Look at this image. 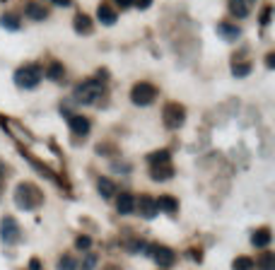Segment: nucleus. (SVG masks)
Listing matches in <instances>:
<instances>
[{
    "mask_svg": "<svg viewBox=\"0 0 275 270\" xmlns=\"http://www.w3.org/2000/svg\"><path fill=\"white\" fill-rule=\"evenodd\" d=\"M15 203H17L20 210H36V207L44 203V193H41V188L36 184L24 181V184H20L17 191H15Z\"/></svg>",
    "mask_w": 275,
    "mask_h": 270,
    "instance_id": "obj_1",
    "label": "nucleus"
},
{
    "mask_svg": "<svg viewBox=\"0 0 275 270\" xmlns=\"http://www.w3.org/2000/svg\"><path fill=\"white\" fill-rule=\"evenodd\" d=\"M41 77H44L41 65L29 63V65H22V68L15 73V85L20 87V89H34V87L41 82Z\"/></svg>",
    "mask_w": 275,
    "mask_h": 270,
    "instance_id": "obj_2",
    "label": "nucleus"
},
{
    "mask_svg": "<svg viewBox=\"0 0 275 270\" xmlns=\"http://www.w3.org/2000/svg\"><path fill=\"white\" fill-rule=\"evenodd\" d=\"M101 92H104V87H101L99 80H85V82H80V85L75 87V101H80V104H92V101H97V97H99Z\"/></svg>",
    "mask_w": 275,
    "mask_h": 270,
    "instance_id": "obj_3",
    "label": "nucleus"
},
{
    "mask_svg": "<svg viewBox=\"0 0 275 270\" xmlns=\"http://www.w3.org/2000/svg\"><path fill=\"white\" fill-rule=\"evenodd\" d=\"M154 99H157V87L154 85H150V82H138V85H133L131 101L135 106H150V104H154Z\"/></svg>",
    "mask_w": 275,
    "mask_h": 270,
    "instance_id": "obj_4",
    "label": "nucleus"
},
{
    "mask_svg": "<svg viewBox=\"0 0 275 270\" xmlns=\"http://www.w3.org/2000/svg\"><path fill=\"white\" fill-rule=\"evenodd\" d=\"M162 119H164V126L169 130H179L184 126V121H186V109L181 104H176V101H169L164 111H162Z\"/></svg>",
    "mask_w": 275,
    "mask_h": 270,
    "instance_id": "obj_5",
    "label": "nucleus"
},
{
    "mask_svg": "<svg viewBox=\"0 0 275 270\" xmlns=\"http://www.w3.org/2000/svg\"><path fill=\"white\" fill-rule=\"evenodd\" d=\"M145 253H150L159 268H172L174 260H176V253L169 249V246H147Z\"/></svg>",
    "mask_w": 275,
    "mask_h": 270,
    "instance_id": "obj_6",
    "label": "nucleus"
},
{
    "mask_svg": "<svg viewBox=\"0 0 275 270\" xmlns=\"http://www.w3.org/2000/svg\"><path fill=\"white\" fill-rule=\"evenodd\" d=\"M0 237L5 244H17L20 237H22V232H20V225H17V220L15 217H3V222H0Z\"/></svg>",
    "mask_w": 275,
    "mask_h": 270,
    "instance_id": "obj_7",
    "label": "nucleus"
},
{
    "mask_svg": "<svg viewBox=\"0 0 275 270\" xmlns=\"http://www.w3.org/2000/svg\"><path fill=\"white\" fill-rule=\"evenodd\" d=\"M68 126H70V133H73L75 138H87L89 128H92L89 119H85V116H70V119H68Z\"/></svg>",
    "mask_w": 275,
    "mask_h": 270,
    "instance_id": "obj_8",
    "label": "nucleus"
},
{
    "mask_svg": "<svg viewBox=\"0 0 275 270\" xmlns=\"http://www.w3.org/2000/svg\"><path fill=\"white\" fill-rule=\"evenodd\" d=\"M135 207H138V212L145 217V220H154L157 217V203H154V198H150V195H140L138 200H135Z\"/></svg>",
    "mask_w": 275,
    "mask_h": 270,
    "instance_id": "obj_9",
    "label": "nucleus"
},
{
    "mask_svg": "<svg viewBox=\"0 0 275 270\" xmlns=\"http://www.w3.org/2000/svg\"><path fill=\"white\" fill-rule=\"evenodd\" d=\"M150 176H152V181H169V179L174 176V167L169 162L154 164V167H150Z\"/></svg>",
    "mask_w": 275,
    "mask_h": 270,
    "instance_id": "obj_10",
    "label": "nucleus"
},
{
    "mask_svg": "<svg viewBox=\"0 0 275 270\" xmlns=\"http://www.w3.org/2000/svg\"><path fill=\"white\" fill-rule=\"evenodd\" d=\"M270 241H273V234H270V229H268V227L256 229V232L251 234V244L256 246V249H268V246H270Z\"/></svg>",
    "mask_w": 275,
    "mask_h": 270,
    "instance_id": "obj_11",
    "label": "nucleus"
},
{
    "mask_svg": "<svg viewBox=\"0 0 275 270\" xmlns=\"http://www.w3.org/2000/svg\"><path fill=\"white\" fill-rule=\"evenodd\" d=\"M217 34H220L225 41H237L242 36V29L237 24H230V22H220L217 24Z\"/></svg>",
    "mask_w": 275,
    "mask_h": 270,
    "instance_id": "obj_12",
    "label": "nucleus"
},
{
    "mask_svg": "<svg viewBox=\"0 0 275 270\" xmlns=\"http://www.w3.org/2000/svg\"><path fill=\"white\" fill-rule=\"evenodd\" d=\"M154 203H157V210H162L167 215H176V210H179V200L174 195H159Z\"/></svg>",
    "mask_w": 275,
    "mask_h": 270,
    "instance_id": "obj_13",
    "label": "nucleus"
},
{
    "mask_svg": "<svg viewBox=\"0 0 275 270\" xmlns=\"http://www.w3.org/2000/svg\"><path fill=\"white\" fill-rule=\"evenodd\" d=\"M253 0H230V12L234 17H249V10H251Z\"/></svg>",
    "mask_w": 275,
    "mask_h": 270,
    "instance_id": "obj_14",
    "label": "nucleus"
},
{
    "mask_svg": "<svg viewBox=\"0 0 275 270\" xmlns=\"http://www.w3.org/2000/svg\"><path fill=\"white\" fill-rule=\"evenodd\" d=\"M73 29L77 34H82V36H87V34H92V20H89L85 12H80V15H75V20H73Z\"/></svg>",
    "mask_w": 275,
    "mask_h": 270,
    "instance_id": "obj_15",
    "label": "nucleus"
},
{
    "mask_svg": "<svg viewBox=\"0 0 275 270\" xmlns=\"http://www.w3.org/2000/svg\"><path fill=\"white\" fill-rule=\"evenodd\" d=\"M116 207H119L121 215H131L133 210H135V198L131 193H121L116 198Z\"/></svg>",
    "mask_w": 275,
    "mask_h": 270,
    "instance_id": "obj_16",
    "label": "nucleus"
},
{
    "mask_svg": "<svg viewBox=\"0 0 275 270\" xmlns=\"http://www.w3.org/2000/svg\"><path fill=\"white\" fill-rule=\"evenodd\" d=\"M46 77H48L51 82H63V80H66V68H63V63L53 61V63L46 68Z\"/></svg>",
    "mask_w": 275,
    "mask_h": 270,
    "instance_id": "obj_17",
    "label": "nucleus"
},
{
    "mask_svg": "<svg viewBox=\"0 0 275 270\" xmlns=\"http://www.w3.org/2000/svg\"><path fill=\"white\" fill-rule=\"evenodd\" d=\"M97 20H99L101 24L111 27V24H116V12L111 10L109 5H99V8H97Z\"/></svg>",
    "mask_w": 275,
    "mask_h": 270,
    "instance_id": "obj_18",
    "label": "nucleus"
},
{
    "mask_svg": "<svg viewBox=\"0 0 275 270\" xmlns=\"http://www.w3.org/2000/svg\"><path fill=\"white\" fill-rule=\"evenodd\" d=\"M24 12H27V17H32V20H46V17H48V10H46L44 5H39V3H29Z\"/></svg>",
    "mask_w": 275,
    "mask_h": 270,
    "instance_id": "obj_19",
    "label": "nucleus"
},
{
    "mask_svg": "<svg viewBox=\"0 0 275 270\" xmlns=\"http://www.w3.org/2000/svg\"><path fill=\"white\" fill-rule=\"evenodd\" d=\"M97 188H99L101 198H114V193H116V186H114V181H111V179H104V176L97 181Z\"/></svg>",
    "mask_w": 275,
    "mask_h": 270,
    "instance_id": "obj_20",
    "label": "nucleus"
},
{
    "mask_svg": "<svg viewBox=\"0 0 275 270\" xmlns=\"http://www.w3.org/2000/svg\"><path fill=\"white\" fill-rule=\"evenodd\" d=\"M0 27L8 29V32H17L20 29V17L17 15H3L0 17Z\"/></svg>",
    "mask_w": 275,
    "mask_h": 270,
    "instance_id": "obj_21",
    "label": "nucleus"
},
{
    "mask_svg": "<svg viewBox=\"0 0 275 270\" xmlns=\"http://www.w3.org/2000/svg\"><path fill=\"white\" fill-rule=\"evenodd\" d=\"M167 162H169V152L167 150H157L152 154H147V164L150 167H154V164H167Z\"/></svg>",
    "mask_w": 275,
    "mask_h": 270,
    "instance_id": "obj_22",
    "label": "nucleus"
},
{
    "mask_svg": "<svg viewBox=\"0 0 275 270\" xmlns=\"http://www.w3.org/2000/svg\"><path fill=\"white\" fill-rule=\"evenodd\" d=\"M258 268L261 270H275V256L270 251H265L263 256L258 258Z\"/></svg>",
    "mask_w": 275,
    "mask_h": 270,
    "instance_id": "obj_23",
    "label": "nucleus"
},
{
    "mask_svg": "<svg viewBox=\"0 0 275 270\" xmlns=\"http://www.w3.org/2000/svg\"><path fill=\"white\" fill-rule=\"evenodd\" d=\"M232 73L237 77H246L251 73V63H249V61H246V63H232Z\"/></svg>",
    "mask_w": 275,
    "mask_h": 270,
    "instance_id": "obj_24",
    "label": "nucleus"
},
{
    "mask_svg": "<svg viewBox=\"0 0 275 270\" xmlns=\"http://www.w3.org/2000/svg\"><path fill=\"white\" fill-rule=\"evenodd\" d=\"M232 268H234V270H251L253 268V260L249 258V256H239V258L232 263Z\"/></svg>",
    "mask_w": 275,
    "mask_h": 270,
    "instance_id": "obj_25",
    "label": "nucleus"
},
{
    "mask_svg": "<svg viewBox=\"0 0 275 270\" xmlns=\"http://www.w3.org/2000/svg\"><path fill=\"white\" fill-rule=\"evenodd\" d=\"M58 270H77V260L73 258V256H63V258L58 260V265H56Z\"/></svg>",
    "mask_w": 275,
    "mask_h": 270,
    "instance_id": "obj_26",
    "label": "nucleus"
},
{
    "mask_svg": "<svg viewBox=\"0 0 275 270\" xmlns=\"http://www.w3.org/2000/svg\"><path fill=\"white\" fill-rule=\"evenodd\" d=\"M94 268H97V256L89 253V256H85V260H82V270H94Z\"/></svg>",
    "mask_w": 275,
    "mask_h": 270,
    "instance_id": "obj_27",
    "label": "nucleus"
},
{
    "mask_svg": "<svg viewBox=\"0 0 275 270\" xmlns=\"http://www.w3.org/2000/svg\"><path fill=\"white\" fill-rule=\"evenodd\" d=\"M75 246H77V249H80V251H87L89 246H92V239H89V237H77Z\"/></svg>",
    "mask_w": 275,
    "mask_h": 270,
    "instance_id": "obj_28",
    "label": "nucleus"
},
{
    "mask_svg": "<svg viewBox=\"0 0 275 270\" xmlns=\"http://www.w3.org/2000/svg\"><path fill=\"white\" fill-rule=\"evenodd\" d=\"M270 15H273V8H270V5H265L263 12H261V24H263V27L270 22Z\"/></svg>",
    "mask_w": 275,
    "mask_h": 270,
    "instance_id": "obj_29",
    "label": "nucleus"
},
{
    "mask_svg": "<svg viewBox=\"0 0 275 270\" xmlns=\"http://www.w3.org/2000/svg\"><path fill=\"white\" fill-rule=\"evenodd\" d=\"M133 5H135L138 10H147V8L152 5V0H133Z\"/></svg>",
    "mask_w": 275,
    "mask_h": 270,
    "instance_id": "obj_30",
    "label": "nucleus"
},
{
    "mask_svg": "<svg viewBox=\"0 0 275 270\" xmlns=\"http://www.w3.org/2000/svg\"><path fill=\"white\" fill-rule=\"evenodd\" d=\"M51 3L58 5V8H70V3H73V0H51Z\"/></svg>",
    "mask_w": 275,
    "mask_h": 270,
    "instance_id": "obj_31",
    "label": "nucleus"
},
{
    "mask_svg": "<svg viewBox=\"0 0 275 270\" xmlns=\"http://www.w3.org/2000/svg\"><path fill=\"white\" fill-rule=\"evenodd\" d=\"M116 5H121V10H126V8L133 5V0H116Z\"/></svg>",
    "mask_w": 275,
    "mask_h": 270,
    "instance_id": "obj_32",
    "label": "nucleus"
},
{
    "mask_svg": "<svg viewBox=\"0 0 275 270\" xmlns=\"http://www.w3.org/2000/svg\"><path fill=\"white\" fill-rule=\"evenodd\" d=\"M265 65H268V68H273V65H275V53H268V56H265Z\"/></svg>",
    "mask_w": 275,
    "mask_h": 270,
    "instance_id": "obj_33",
    "label": "nucleus"
},
{
    "mask_svg": "<svg viewBox=\"0 0 275 270\" xmlns=\"http://www.w3.org/2000/svg\"><path fill=\"white\" fill-rule=\"evenodd\" d=\"M29 270H41V263H39V258H32V263H29Z\"/></svg>",
    "mask_w": 275,
    "mask_h": 270,
    "instance_id": "obj_34",
    "label": "nucleus"
},
{
    "mask_svg": "<svg viewBox=\"0 0 275 270\" xmlns=\"http://www.w3.org/2000/svg\"><path fill=\"white\" fill-rule=\"evenodd\" d=\"M3 179H5V167L0 164V186H3Z\"/></svg>",
    "mask_w": 275,
    "mask_h": 270,
    "instance_id": "obj_35",
    "label": "nucleus"
}]
</instances>
